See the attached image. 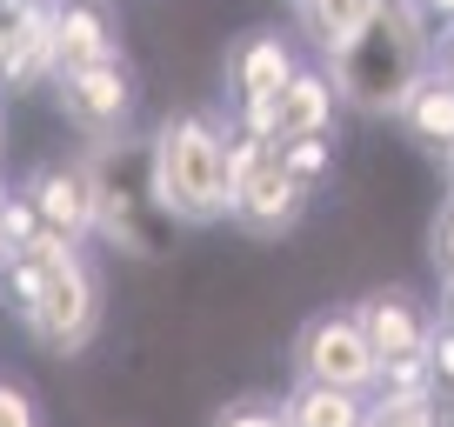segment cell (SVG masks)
Segmentation results:
<instances>
[{
    "label": "cell",
    "mask_w": 454,
    "mask_h": 427,
    "mask_svg": "<svg viewBox=\"0 0 454 427\" xmlns=\"http://www.w3.org/2000/svg\"><path fill=\"white\" fill-rule=\"evenodd\" d=\"M0 294L14 307L20 334L41 347L47 361H81L100 341V321H107V281L87 260V241L67 234H34L27 247L0 260Z\"/></svg>",
    "instance_id": "obj_1"
},
{
    "label": "cell",
    "mask_w": 454,
    "mask_h": 427,
    "mask_svg": "<svg viewBox=\"0 0 454 427\" xmlns=\"http://www.w3.org/2000/svg\"><path fill=\"white\" fill-rule=\"evenodd\" d=\"M234 114L181 107L147 134V187L168 228H214L234 214Z\"/></svg>",
    "instance_id": "obj_2"
},
{
    "label": "cell",
    "mask_w": 454,
    "mask_h": 427,
    "mask_svg": "<svg viewBox=\"0 0 454 427\" xmlns=\"http://www.w3.org/2000/svg\"><path fill=\"white\" fill-rule=\"evenodd\" d=\"M340 100L361 114H401V100L434 74V34H427L421 0H381L374 20L355 34L348 54L327 60Z\"/></svg>",
    "instance_id": "obj_3"
},
{
    "label": "cell",
    "mask_w": 454,
    "mask_h": 427,
    "mask_svg": "<svg viewBox=\"0 0 454 427\" xmlns=\"http://www.w3.org/2000/svg\"><path fill=\"white\" fill-rule=\"evenodd\" d=\"M234 214L227 221H241L247 234H261V241H274V234H294L301 214H308V181H294L281 160V147L274 141H254V134L234 128Z\"/></svg>",
    "instance_id": "obj_4"
},
{
    "label": "cell",
    "mask_w": 454,
    "mask_h": 427,
    "mask_svg": "<svg viewBox=\"0 0 454 427\" xmlns=\"http://www.w3.org/2000/svg\"><path fill=\"white\" fill-rule=\"evenodd\" d=\"M287 368H294V381H327V387H355V394H374V387H381V354H374V341H368L355 307L308 314L294 328Z\"/></svg>",
    "instance_id": "obj_5"
},
{
    "label": "cell",
    "mask_w": 454,
    "mask_h": 427,
    "mask_svg": "<svg viewBox=\"0 0 454 427\" xmlns=\"http://www.w3.org/2000/svg\"><path fill=\"white\" fill-rule=\"evenodd\" d=\"M87 167H94V234L114 254H154L147 221H160V207H154V187H147V154L141 167H128L121 134H107V141H94Z\"/></svg>",
    "instance_id": "obj_6"
},
{
    "label": "cell",
    "mask_w": 454,
    "mask_h": 427,
    "mask_svg": "<svg viewBox=\"0 0 454 427\" xmlns=\"http://www.w3.org/2000/svg\"><path fill=\"white\" fill-rule=\"evenodd\" d=\"M134 94H141V81L128 74V60H100V67H60V74H54L60 114H67L74 128L87 134V141H107V134L128 128Z\"/></svg>",
    "instance_id": "obj_7"
},
{
    "label": "cell",
    "mask_w": 454,
    "mask_h": 427,
    "mask_svg": "<svg viewBox=\"0 0 454 427\" xmlns=\"http://www.w3.org/2000/svg\"><path fill=\"white\" fill-rule=\"evenodd\" d=\"M301 54L308 47L281 27H254L227 47V107L241 100H268V94H287V81L301 74Z\"/></svg>",
    "instance_id": "obj_8"
},
{
    "label": "cell",
    "mask_w": 454,
    "mask_h": 427,
    "mask_svg": "<svg viewBox=\"0 0 454 427\" xmlns=\"http://www.w3.org/2000/svg\"><path fill=\"white\" fill-rule=\"evenodd\" d=\"M20 194L34 200V214H41L47 234L94 241V167H87V160H41Z\"/></svg>",
    "instance_id": "obj_9"
},
{
    "label": "cell",
    "mask_w": 454,
    "mask_h": 427,
    "mask_svg": "<svg viewBox=\"0 0 454 427\" xmlns=\"http://www.w3.org/2000/svg\"><path fill=\"white\" fill-rule=\"evenodd\" d=\"M361 328H368L374 354L381 361H401V354H427V341H434V321L441 314H427L421 294H408V287H374V294L355 300Z\"/></svg>",
    "instance_id": "obj_10"
},
{
    "label": "cell",
    "mask_w": 454,
    "mask_h": 427,
    "mask_svg": "<svg viewBox=\"0 0 454 427\" xmlns=\"http://www.w3.org/2000/svg\"><path fill=\"white\" fill-rule=\"evenodd\" d=\"M54 74H60L54 0H27V7H14V34H7V60H0V94L54 87Z\"/></svg>",
    "instance_id": "obj_11"
},
{
    "label": "cell",
    "mask_w": 454,
    "mask_h": 427,
    "mask_svg": "<svg viewBox=\"0 0 454 427\" xmlns=\"http://www.w3.org/2000/svg\"><path fill=\"white\" fill-rule=\"evenodd\" d=\"M54 47L60 67H100V60H121V14L107 0H54Z\"/></svg>",
    "instance_id": "obj_12"
},
{
    "label": "cell",
    "mask_w": 454,
    "mask_h": 427,
    "mask_svg": "<svg viewBox=\"0 0 454 427\" xmlns=\"http://www.w3.org/2000/svg\"><path fill=\"white\" fill-rule=\"evenodd\" d=\"M374 7L381 0H294V41L314 60H334L355 47V34L374 20Z\"/></svg>",
    "instance_id": "obj_13"
},
{
    "label": "cell",
    "mask_w": 454,
    "mask_h": 427,
    "mask_svg": "<svg viewBox=\"0 0 454 427\" xmlns=\"http://www.w3.org/2000/svg\"><path fill=\"white\" fill-rule=\"evenodd\" d=\"M401 128L421 154L434 160H454V81L448 74H427L408 100H401Z\"/></svg>",
    "instance_id": "obj_14"
},
{
    "label": "cell",
    "mask_w": 454,
    "mask_h": 427,
    "mask_svg": "<svg viewBox=\"0 0 454 427\" xmlns=\"http://www.w3.org/2000/svg\"><path fill=\"white\" fill-rule=\"evenodd\" d=\"M281 107H287V134H334L340 128V87L327 74V60H301Z\"/></svg>",
    "instance_id": "obj_15"
},
{
    "label": "cell",
    "mask_w": 454,
    "mask_h": 427,
    "mask_svg": "<svg viewBox=\"0 0 454 427\" xmlns=\"http://www.w3.org/2000/svg\"><path fill=\"white\" fill-rule=\"evenodd\" d=\"M368 400L374 394H355V387L294 381L281 394V408H287V421H294V427H368Z\"/></svg>",
    "instance_id": "obj_16"
},
{
    "label": "cell",
    "mask_w": 454,
    "mask_h": 427,
    "mask_svg": "<svg viewBox=\"0 0 454 427\" xmlns=\"http://www.w3.org/2000/svg\"><path fill=\"white\" fill-rule=\"evenodd\" d=\"M368 427H448V414H441V394H374Z\"/></svg>",
    "instance_id": "obj_17"
},
{
    "label": "cell",
    "mask_w": 454,
    "mask_h": 427,
    "mask_svg": "<svg viewBox=\"0 0 454 427\" xmlns=\"http://www.w3.org/2000/svg\"><path fill=\"white\" fill-rule=\"evenodd\" d=\"M281 160H287V174H294V181L321 187L327 174H334V134H287V141H281Z\"/></svg>",
    "instance_id": "obj_18"
},
{
    "label": "cell",
    "mask_w": 454,
    "mask_h": 427,
    "mask_svg": "<svg viewBox=\"0 0 454 427\" xmlns=\"http://www.w3.org/2000/svg\"><path fill=\"white\" fill-rule=\"evenodd\" d=\"M207 427H294V421H287L281 400H268V394H241V400H221V408L207 414Z\"/></svg>",
    "instance_id": "obj_19"
},
{
    "label": "cell",
    "mask_w": 454,
    "mask_h": 427,
    "mask_svg": "<svg viewBox=\"0 0 454 427\" xmlns=\"http://www.w3.org/2000/svg\"><path fill=\"white\" fill-rule=\"evenodd\" d=\"M374 394H441V381H434V361H427V354L381 361V387H374Z\"/></svg>",
    "instance_id": "obj_20"
},
{
    "label": "cell",
    "mask_w": 454,
    "mask_h": 427,
    "mask_svg": "<svg viewBox=\"0 0 454 427\" xmlns=\"http://www.w3.org/2000/svg\"><path fill=\"white\" fill-rule=\"evenodd\" d=\"M0 427H41V400L20 381H0Z\"/></svg>",
    "instance_id": "obj_21"
},
{
    "label": "cell",
    "mask_w": 454,
    "mask_h": 427,
    "mask_svg": "<svg viewBox=\"0 0 454 427\" xmlns=\"http://www.w3.org/2000/svg\"><path fill=\"white\" fill-rule=\"evenodd\" d=\"M427 361H434V381H441V394H454V321H434Z\"/></svg>",
    "instance_id": "obj_22"
},
{
    "label": "cell",
    "mask_w": 454,
    "mask_h": 427,
    "mask_svg": "<svg viewBox=\"0 0 454 427\" xmlns=\"http://www.w3.org/2000/svg\"><path fill=\"white\" fill-rule=\"evenodd\" d=\"M434 74L454 81V20H448V34H434Z\"/></svg>",
    "instance_id": "obj_23"
},
{
    "label": "cell",
    "mask_w": 454,
    "mask_h": 427,
    "mask_svg": "<svg viewBox=\"0 0 454 427\" xmlns=\"http://www.w3.org/2000/svg\"><path fill=\"white\" fill-rule=\"evenodd\" d=\"M7 194H14V187L0 181V260H7Z\"/></svg>",
    "instance_id": "obj_24"
},
{
    "label": "cell",
    "mask_w": 454,
    "mask_h": 427,
    "mask_svg": "<svg viewBox=\"0 0 454 427\" xmlns=\"http://www.w3.org/2000/svg\"><path fill=\"white\" fill-rule=\"evenodd\" d=\"M427 14H441V20H454V0H421Z\"/></svg>",
    "instance_id": "obj_25"
},
{
    "label": "cell",
    "mask_w": 454,
    "mask_h": 427,
    "mask_svg": "<svg viewBox=\"0 0 454 427\" xmlns=\"http://www.w3.org/2000/svg\"><path fill=\"white\" fill-rule=\"evenodd\" d=\"M0 154H7V120H0Z\"/></svg>",
    "instance_id": "obj_26"
},
{
    "label": "cell",
    "mask_w": 454,
    "mask_h": 427,
    "mask_svg": "<svg viewBox=\"0 0 454 427\" xmlns=\"http://www.w3.org/2000/svg\"><path fill=\"white\" fill-rule=\"evenodd\" d=\"M0 7H27V0H0Z\"/></svg>",
    "instance_id": "obj_27"
}]
</instances>
